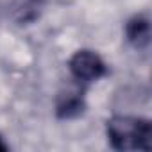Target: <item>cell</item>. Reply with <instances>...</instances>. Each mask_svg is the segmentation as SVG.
Instances as JSON below:
<instances>
[{"label": "cell", "instance_id": "cell-1", "mask_svg": "<svg viewBox=\"0 0 152 152\" xmlns=\"http://www.w3.org/2000/svg\"><path fill=\"white\" fill-rule=\"evenodd\" d=\"M107 140L115 150H145L152 147V125L147 118L113 116L106 125Z\"/></svg>", "mask_w": 152, "mask_h": 152}, {"label": "cell", "instance_id": "cell-2", "mask_svg": "<svg viewBox=\"0 0 152 152\" xmlns=\"http://www.w3.org/2000/svg\"><path fill=\"white\" fill-rule=\"evenodd\" d=\"M70 73L75 81H79L83 84L95 83L100 77H104L107 68L102 57L93 52V50H77L68 61Z\"/></svg>", "mask_w": 152, "mask_h": 152}, {"label": "cell", "instance_id": "cell-3", "mask_svg": "<svg viewBox=\"0 0 152 152\" xmlns=\"http://www.w3.org/2000/svg\"><path fill=\"white\" fill-rule=\"evenodd\" d=\"M127 39L136 48H145L150 41V23L145 16H134L127 22L125 27Z\"/></svg>", "mask_w": 152, "mask_h": 152}, {"label": "cell", "instance_id": "cell-4", "mask_svg": "<svg viewBox=\"0 0 152 152\" xmlns=\"http://www.w3.org/2000/svg\"><path fill=\"white\" fill-rule=\"evenodd\" d=\"M84 111V100L83 97H79V93L75 95H66L57 102V116L59 118H73V116H79Z\"/></svg>", "mask_w": 152, "mask_h": 152}, {"label": "cell", "instance_id": "cell-5", "mask_svg": "<svg viewBox=\"0 0 152 152\" xmlns=\"http://www.w3.org/2000/svg\"><path fill=\"white\" fill-rule=\"evenodd\" d=\"M7 148H9V147H7V145L4 143V140H2V136H0V150H7Z\"/></svg>", "mask_w": 152, "mask_h": 152}]
</instances>
